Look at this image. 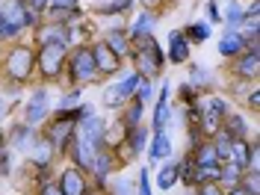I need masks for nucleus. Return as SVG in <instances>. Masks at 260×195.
Instances as JSON below:
<instances>
[{
	"mask_svg": "<svg viewBox=\"0 0 260 195\" xmlns=\"http://www.w3.org/2000/svg\"><path fill=\"white\" fill-rule=\"evenodd\" d=\"M39 62H42V71H45L48 77L59 74V71H62V62H65V45L62 42H48V45L42 48Z\"/></svg>",
	"mask_w": 260,
	"mask_h": 195,
	"instance_id": "obj_1",
	"label": "nucleus"
},
{
	"mask_svg": "<svg viewBox=\"0 0 260 195\" xmlns=\"http://www.w3.org/2000/svg\"><path fill=\"white\" fill-rule=\"evenodd\" d=\"M30 68H32L30 48H12V50H9V56H6V71H9L15 80L30 77Z\"/></svg>",
	"mask_w": 260,
	"mask_h": 195,
	"instance_id": "obj_2",
	"label": "nucleus"
},
{
	"mask_svg": "<svg viewBox=\"0 0 260 195\" xmlns=\"http://www.w3.org/2000/svg\"><path fill=\"white\" fill-rule=\"evenodd\" d=\"M0 18H3L6 24H12L15 30H21V27L32 24V12H27V9H24V3H21V0H9V3L0 9Z\"/></svg>",
	"mask_w": 260,
	"mask_h": 195,
	"instance_id": "obj_3",
	"label": "nucleus"
},
{
	"mask_svg": "<svg viewBox=\"0 0 260 195\" xmlns=\"http://www.w3.org/2000/svg\"><path fill=\"white\" fill-rule=\"evenodd\" d=\"M101 133H104V121H101V118H95V115H89L86 113V118H83L80 121V136H77V139H80V142H86V145L89 148H101Z\"/></svg>",
	"mask_w": 260,
	"mask_h": 195,
	"instance_id": "obj_4",
	"label": "nucleus"
},
{
	"mask_svg": "<svg viewBox=\"0 0 260 195\" xmlns=\"http://www.w3.org/2000/svg\"><path fill=\"white\" fill-rule=\"evenodd\" d=\"M95 71L98 68H95V59H92V50H80V53L74 56V62H71V77L86 83V80L95 77Z\"/></svg>",
	"mask_w": 260,
	"mask_h": 195,
	"instance_id": "obj_5",
	"label": "nucleus"
},
{
	"mask_svg": "<svg viewBox=\"0 0 260 195\" xmlns=\"http://www.w3.org/2000/svg\"><path fill=\"white\" fill-rule=\"evenodd\" d=\"M222 166L219 162H207V166H198L195 162L192 169L186 172V183H213V180H222Z\"/></svg>",
	"mask_w": 260,
	"mask_h": 195,
	"instance_id": "obj_6",
	"label": "nucleus"
},
{
	"mask_svg": "<svg viewBox=\"0 0 260 195\" xmlns=\"http://www.w3.org/2000/svg\"><path fill=\"white\" fill-rule=\"evenodd\" d=\"M92 59H95V68L104 71V74H115V71H118V56L107 48V42L92 48Z\"/></svg>",
	"mask_w": 260,
	"mask_h": 195,
	"instance_id": "obj_7",
	"label": "nucleus"
},
{
	"mask_svg": "<svg viewBox=\"0 0 260 195\" xmlns=\"http://www.w3.org/2000/svg\"><path fill=\"white\" fill-rule=\"evenodd\" d=\"M136 59H139V68H142V71H157L160 62H162V53H160V48H157V42H151V39H148L145 50H139V53H136Z\"/></svg>",
	"mask_w": 260,
	"mask_h": 195,
	"instance_id": "obj_8",
	"label": "nucleus"
},
{
	"mask_svg": "<svg viewBox=\"0 0 260 195\" xmlns=\"http://www.w3.org/2000/svg\"><path fill=\"white\" fill-rule=\"evenodd\" d=\"M45 110H48V95H45V92H36V95L27 101V110H24L27 124H39V121L45 118Z\"/></svg>",
	"mask_w": 260,
	"mask_h": 195,
	"instance_id": "obj_9",
	"label": "nucleus"
},
{
	"mask_svg": "<svg viewBox=\"0 0 260 195\" xmlns=\"http://www.w3.org/2000/svg\"><path fill=\"white\" fill-rule=\"evenodd\" d=\"M59 189H62V195H86V180L77 169H68V172H62Z\"/></svg>",
	"mask_w": 260,
	"mask_h": 195,
	"instance_id": "obj_10",
	"label": "nucleus"
},
{
	"mask_svg": "<svg viewBox=\"0 0 260 195\" xmlns=\"http://www.w3.org/2000/svg\"><path fill=\"white\" fill-rule=\"evenodd\" d=\"M71 130H74V118L59 115L48 130V142H68V133H71Z\"/></svg>",
	"mask_w": 260,
	"mask_h": 195,
	"instance_id": "obj_11",
	"label": "nucleus"
},
{
	"mask_svg": "<svg viewBox=\"0 0 260 195\" xmlns=\"http://www.w3.org/2000/svg\"><path fill=\"white\" fill-rule=\"evenodd\" d=\"M222 115H225V104H222L219 98H213L210 107H207V113H204V130H207V133H213V130L219 127Z\"/></svg>",
	"mask_w": 260,
	"mask_h": 195,
	"instance_id": "obj_12",
	"label": "nucleus"
},
{
	"mask_svg": "<svg viewBox=\"0 0 260 195\" xmlns=\"http://www.w3.org/2000/svg\"><path fill=\"white\" fill-rule=\"evenodd\" d=\"M245 48V39L240 32H225V39L219 42V50L225 53V56H234V53H240Z\"/></svg>",
	"mask_w": 260,
	"mask_h": 195,
	"instance_id": "obj_13",
	"label": "nucleus"
},
{
	"mask_svg": "<svg viewBox=\"0 0 260 195\" xmlns=\"http://www.w3.org/2000/svg\"><path fill=\"white\" fill-rule=\"evenodd\" d=\"M189 56V45H186V39L180 36V32H172V50H169V59L172 62H183Z\"/></svg>",
	"mask_w": 260,
	"mask_h": 195,
	"instance_id": "obj_14",
	"label": "nucleus"
},
{
	"mask_svg": "<svg viewBox=\"0 0 260 195\" xmlns=\"http://www.w3.org/2000/svg\"><path fill=\"white\" fill-rule=\"evenodd\" d=\"M178 175H180V166H175V162L162 166L160 178H157V183H160V189H172V186H175V180H178Z\"/></svg>",
	"mask_w": 260,
	"mask_h": 195,
	"instance_id": "obj_15",
	"label": "nucleus"
},
{
	"mask_svg": "<svg viewBox=\"0 0 260 195\" xmlns=\"http://www.w3.org/2000/svg\"><path fill=\"white\" fill-rule=\"evenodd\" d=\"M248 151H251V148L245 145L243 139H231V157H234V166L243 169L245 162H248Z\"/></svg>",
	"mask_w": 260,
	"mask_h": 195,
	"instance_id": "obj_16",
	"label": "nucleus"
},
{
	"mask_svg": "<svg viewBox=\"0 0 260 195\" xmlns=\"http://www.w3.org/2000/svg\"><path fill=\"white\" fill-rule=\"evenodd\" d=\"M169 151H172V139H169L166 133H157V139H154V145H151V157H154V160H162V157H169Z\"/></svg>",
	"mask_w": 260,
	"mask_h": 195,
	"instance_id": "obj_17",
	"label": "nucleus"
},
{
	"mask_svg": "<svg viewBox=\"0 0 260 195\" xmlns=\"http://www.w3.org/2000/svg\"><path fill=\"white\" fill-rule=\"evenodd\" d=\"M195 162L198 166H207V162H219V154H216V145L207 142V145L198 148V154H195Z\"/></svg>",
	"mask_w": 260,
	"mask_h": 195,
	"instance_id": "obj_18",
	"label": "nucleus"
},
{
	"mask_svg": "<svg viewBox=\"0 0 260 195\" xmlns=\"http://www.w3.org/2000/svg\"><path fill=\"white\" fill-rule=\"evenodd\" d=\"M237 71H240L243 77H254V74H257V53H248V56H243V59L237 62Z\"/></svg>",
	"mask_w": 260,
	"mask_h": 195,
	"instance_id": "obj_19",
	"label": "nucleus"
},
{
	"mask_svg": "<svg viewBox=\"0 0 260 195\" xmlns=\"http://www.w3.org/2000/svg\"><path fill=\"white\" fill-rule=\"evenodd\" d=\"M50 157H53V145H50V142H39V145L32 148V160H36V166L50 162Z\"/></svg>",
	"mask_w": 260,
	"mask_h": 195,
	"instance_id": "obj_20",
	"label": "nucleus"
},
{
	"mask_svg": "<svg viewBox=\"0 0 260 195\" xmlns=\"http://www.w3.org/2000/svg\"><path fill=\"white\" fill-rule=\"evenodd\" d=\"M12 142H15L21 151H27V148L32 145V142H30V124H21V127L12 130Z\"/></svg>",
	"mask_w": 260,
	"mask_h": 195,
	"instance_id": "obj_21",
	"label": "nucleus"
},
{
	"mask_svg": "<svg viewBox=\"0 0 260 195\" xmlns=\"http://www.w3.org/2000/svg\"><path fill=\"white\" fill-rule=\"evenodd\" d=\"M243 133H245V121L243 118H237V115L228 118V136H231V139H243Z\"/></svg>",
	"mask_w": 260,
	"mask_h": 195,
	"instance_id": "obj_22",
	"label": "nucleus"
},
{
	"mask_svg": "<svg viewBox=\"0 0 260 195\" xmlns=\"http://www.w3.org/2000/svg\"><path fill=\"white\" fill-rule=\"evenodd\" d=\"M107 48L113 50V53H124V50H127V42H124V36L110 32V36H107Z\"/></svg>",
	"mask_w": 260,
	"mask_h": 195,
	"instance_id": "obj_23",
	"label": "nucleus"
},
{
	"mask_svg": "<svg viewBox=\"0 0 260 195\" xmlns=\"http://www.w3.org/2000/svg\"><path fill=\"white\" fill-rule=\"evenodd\" d=\"M166 121H169V101H160V104H157V115H154V127L162 130Z\"/></svg>",
	"mask_w": 260,
	"mask_h": 195,
	"instance_id": "obj_24",
	"label": "nucleus"
},
{
	"mask_svg": "<svg viewBox=\"0 0 260 195\" xmlns=\"http://www.w3.org/2000/svg\"><path fill=\"white\" fill-rule=\"evenodd\" d=\"M154 30V15L151 12H142L139 21H136V36H142V32H151Z\"/></svg>",
	"mask_w": 260,
	"mask_h": 195,
	"instance_id": "obj_25",
	"label": "nucleus"
},
{
	"mask_svg": "<svg viewBox=\"0 0 260 195\" xmlns=\"http://www.w3.org/2000/svg\"><path fill=\"white\" fill-rule=\"evenodd\" d=\"M121 101H124V95H121V89H118V86L107 89V98H104V104H107V107H118Z\"/></svg>",
	"mask_w": 260,
	"mask_h": 195,
	"instance_id": "obj_26",
	"label": "nucleus"
},
{
	"mask_svg": "<svg viewBox=\"0 0 260 195\" xmlns=\"http://www.w3.org/2000/svg\"><path fill=\"white\" fill-rule=\"evenodd\" d=\"M127 6H130V0H110V3L101 6V12H124Z\"/></svg>",
	"mask_w": 260,
	"mask_h": 195,
	"instance_id": "obj_27",
	"label": "nucleus"
},
{
	"mask_svg": "<svg viewBox=\"0 0 260 195\" xmlns=\"http://www.w3.org/2000/svg\"><path fill=\"white\" fill-rule=\"evenodd\" d=\"M243 186H245V192H248V195L257 192V169H251V172H248V178H245Z\"/></svg>",
	"mask_w": 260,
	"mask_h": 195,
	"instance_id": "obj_28",
	"label": "nucleus"
},
{
	"mask_svg": "<svg viewBox=\"0 0 260 195\" xmlns=\"http://www.w3.org/2000/svg\"><path fill=\"white\" fill-rule=\"evenodd\" d=\"M139 115H142V104L136 101V104H133V107L127 110V124H130V127H136V121H139Z\"/></svg>",
	"mask_w": 260,
	"mask_h": 195,
	"instance_id": "obj_29",
	"label": "nucleus"
},
{
	"mask_svg": "<svg viewBox=\"0 0 260 195\" xmlns=\"http://www.w3.org/2000/svg\"><path fill=\"white\" fill-rule=\"evenodd\" d=\"M136 89H139V95H136V98H139V104H145L148 98H151V83L139 80V83H136Z\"/></svg>",
	"mask_w": 260,
	"mask_h": 195,
	"instance_id": "obj_30",
	"label": "nucleus"
},
{
	"mask_svg": "<svg viewBox=\"0 0 260 195\" xmlns=\"http://www.w3.org/2000/svg\"><path fill=\"white\" fill-rule=\"evenodd\" d=\"M130 142H133V151H142L145 148V133L142 130H133L130 133Z\"/></svg>",
	"mask_w": 260,
	"mask_h": 195,
	"instance_id": "obj_31",
	"label": "nucleus"
},
{
	"mask_svg": "<svg viewBox=\"0 0 260 195\" xmlns=\"http://www.w3.org/2000/svg\"><path fill=\"white\" fill-rule=\"evenodd\" d=\"M136 83H139V77H136V74H130L127 80H124V83H121V86H118V89H121V95L127 98L130 92H133V89H136Z\"/></svg>",
	"mask_w": 260,
	"mask_h": 195,
	"instance_id": "obj_32",
	"label": "nucleus"
},
{
	"mask_svg": "<svg viewBox=\"0 0 260 195\" xmlns=\"http://www.w3.org/2000/svg\"><path fill=\"white\" fill-rule=\"evenodd\" d=\"M115 195H133V183H130V180H118V183H115V189H113Z\"/></svg>",
	"mask_w": 260,
	"mask_h": 195,
	"instance_id": "obj_33",
	"label": "nucleus"
},
{
	"mask_svg": "<svg viewBox=\"0 0 260 195\" xmlns=\"http://www.w3.org/2000/svg\"><path fill=\"white\" fill-rule=\"evenodd\" d=\"M237 21H243V9H240V3H234V6L228 9V24H237Z\"/></svg>",
	"mask_w": 260,
	"mask_h": 195,
	"instance_id": "obj_34",
	"label": "nucleus"
},
{
	"mask_svg": "<svg viewBox=\"0 0 260 195\" xmlns=\"http://www.w3.org/2000/svg\"><path fill=\"white\" fill-rule=\"evenodd\" d=\"M77 104H80V92H77V89H74L71 95L62 98V110H68V107H77Z\"/></svg>",
	"mask_w": 260,
	"mask_h": 195,
	"instance_id": "obj_35",
	"label": "nucleus"
},
{
	"mask_svg": "<svg viewBox=\"0 0 260 195\" xmlns=\"http://www.w3.org/2000/svg\"><path fill=\"white\" fill-rule=\"evenodd\" d=\"M189 36L201 42V39H207V27H204V24H195V27H189Z\"/></svg>",
	"mask_w": 260,
	"mask_h": 195,
	"instance_id": "obj_36",
	"label": "nucleus"
},
{
	"mask_svg": "<svg viewBox=\"0 0 260 195\" xmlns=\"http://www.w3.org/2000/svg\"><path fill=\"white\" fill-rule=\"evenodd\" d=\"M48 3H53L56 9H74V3H77V0H48Z\"/></svg>",
	"mask_w": 260,
	"mask_h": 195,
	"instance_id": "obj_37",
	"label": "nucleus"
},
{
	"mask_svg": "<svg viewBox=\"0 0 260 195\" xmlns=\"http://www.w3.org/2000/svg\"><path fill=\"white\" fill-rule=\"evenodd\" d=\"M198 195H222V192H219L213 183H201V192H198Z\"/></svg>",
	"mask_w": 260,
	"mask_h": 195,
	"instance_id": "obj_38",
	"label": "nucleus"
},
{
	"mask_svg": "<svg viewBox=\"0 0 260 195\" xmlns=\"http://www.w3.org/2000/svg\"><path fill=\"white\" fill-rule=\"evenodd\" d=\"M139 195H151V186H148V175L142 172V183H139Z\"/></svg>",
	"mask_w": 260,
	"mask_h": 195,
	"instance_id": "obj_39",
	"label": "nucleus"
},
{
	"mask_svg": "<svg viewBox=\"0 0 260 195\" xmlns=\"http://www.w3.org/2000/svg\"><path fill=\"white\" fill-rule=\"evenodd\" d=\"M207 15H210L213 21H219V6H216V3H207Z\"/></svg>",
	"mask_w": 260,
	"mask_h": 195,
	"instance_id": "obj_40",
	"label": "nucleus"
},
{
	"mask_svg": "<svg viewBox=\"0 0 260 195\" xmlns=\"http://www.w3.org/2000/svg\"><path fill=\"white\" fill-rule=\"evenodd\" d=\"M42 195H62V189H59V186H45V192Z\"/></svg>",
	"mask_w": 260,
	"mask_h": 195,
	"instance_id": "obj_41",
	"label": "nucleus"
},
{
	"mask_svg": "<svg viewBox=\"0 0 260 195\" xmlns=\"http://www.w3.org/2000/svg\"><path fill=\"white\" fill-rule=\"evenodd\" d=\"M30 6H32V9H45V6H48V0H30Z\"/></svg>",
	"mask_w": 260,
	"mask_h": 195,
	"instance_id": "obj_42",
	"label": "nucleus"
},
{
	"mask_svg": "<svg viewBox=\"0 0 260 195\" xmlns=\"http://www.w3.org/2000/svg\"><path fill=\"white\" fill-rule=\"evenodd\" d=\"M231 195H248V192H245L243 186H237V189H234V192H231Z\"/></svg>",
	"mask_w": 260,
	"mask_h": 195,
	"instance_id": "obj_43",
	"label": "nucleus"
},
{
	"mask_svg": "<svg viewBox=\"0 0 260 195\" xmlns=\"http://www.w3.org/2000/svg\"><path fill=\"white\" fill-rule=\"evenodd\" d=\"M3 154H6V151H3V139H0V157H3Z\"/></svg>",
	"mask_w": 260,
	"mask_h": 195,
	"instance_id": "obj_44",
	"label": "nucleus"
},
{
	"mask_svg": "<svg viewBox=\"0 0 260 195\" xmlns=\"http://www.w3.org/2000/svg\"><path fill=\"white\" fill-rule=\"evenodd\" d=\"M148 3H157V0H148Z\"/></svg>",
	"mask_w": 260,
	"mask_h": 195,
	"instance_id": "obj_45",
	"label": "nucleus"
},
{
	"mask_svg": "<svg viewBox=\"0 0 260 195\" xmlns=\"http://www.w3.org/2000/svg\"><path fill=\"white\" fill-rule=\"evenodd\" d=\"M0 110H3V101H0Z\"/></svg>",
	"mask_w": 260,
	"mask_h": 195,
	"instance_id": "obj_46",
	"label": "nucleus"
}]
</instances>
